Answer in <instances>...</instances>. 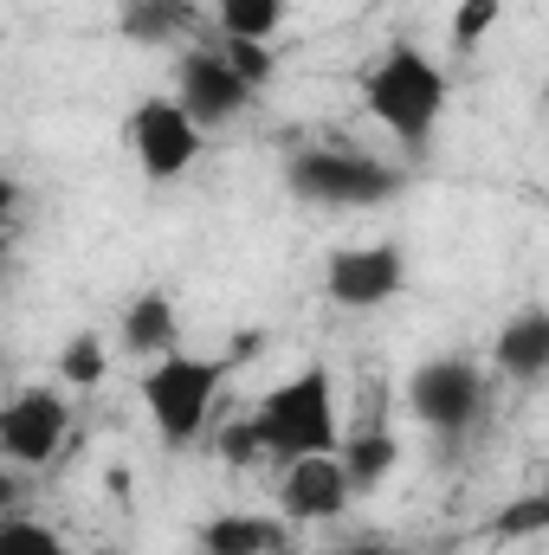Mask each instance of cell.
I'll list each match as a JSON object with an SVG mask.
<instances>
[{
    "mask_svg": "<svg viewBox=\"0 0 549 555\" xmlns=\"http://www.w3.org/2000/svg\"><path fill=\"white\" fill-rule=\"evenodd\" d=\"M362 104H369V117L401 142V149L420 155L433 142L439 111H446V72L420 46H388L369 65V78H362Z\"/></svg>",
    "mask_w": 549,
    "mask_h": 555,
    "instance_id": "6da1fadb",
    "label": "cell"
},
{
    "mask_svg": "<svg viewBox=\"0 0 549 555\" xmlns=\"http://www.w3.org/2000/svg\"><path fill=\"white\" fill-rule=\"evenodd\" d=\"M227 375H233L227 356H188V349H168V356H155L142 369L137 395H142V408H149V420H155V433H162L168 452H181V446H194L207 433Z\"/></svg>",
    "mask_w": 549,
    "mask_h": 555,
    "instance_id": "7a4b0ae2",
    "label": "cell"
},
{
    "mask_svg": "<svg viewBox=\"0 0 549 555\" xmlns=\"http://www.w3.org/2000/svg\"><path fill=\"white\" fill-rule=\"evenodd\" d=\"M259 446L272 452V459H310V452H336V439H343V420H336V382H330V369L323 362H310L304 375H291V382H278L272 395L259 401Z\"/></svg>",
    "mask_w": 549,
    "mask_h": 555,
    "instance_id": "3957f363",
    "label": "cell"
},
{
    "mask_svg": "<svg viewBox=\"0 0 549 555\" xmlns=\"http://www.w3.org/2000/svg\"><path fill=\"white\" fill-rule=\"evenodd\" d=\"M284 188L297 201H317V207H343V214H362V207H382L401 194V175L375 155H356V149H304L284 162Z\"/></svg>",
    "mask_w": 549,
    "mask_h": 555,
    "instance_id": "277c9868",
    "label": "cell"
},
{
    "mask_svg": "<svg viewBox=\"0 0 549 555\" xmlns=\"http://www.w3.org/2000/svg\"><path fill=\"white\" fill-rule=\"evenodd\" d=\"M485 395H491V382L465 356H433V362H420L408 375V408L433 433H465L472 420L485 414Z\"/></svg>",
    "mask_w": 549,
    "mask_h": 555,
    "instance_id": "5b68a950",
    "label": "cell"
},
{
    "mask_svg": "<svg viewBox=\"0 0 549 555\" xmlns=\"http://www.w3.org/2000/svg\"><path fill=\"white\" fill-rule=\"evenodd\" d=\"M72 433V408L59 388H26L0 408V459L13 465H52Z\"/></svg>",
    "mask_w": 549,
    "mask_h": 555,
    "instance_id": "8992f818",
    "label": "cell"
},
{
    "mask_svg": "<svg viewBox=\"0 0 549 555\" xmlns=\"http://www.w3.org/2000/svg\"><path fill=\"white\" fill-rule=\"evenodd\" d=\"M175 104H181V117L207 137V130H220L227 117H240V111L253 104V91L227 72V59H220V52L188 46V52H181V65H175Z\"/></svg>",
    "mask_w": 549,
    "mask_h": 555,
    "instance_id": "52a82bcc",
    "label": "cell"
},
{
    "mask_svg": "<svg viewBox=\"0 0 549 555\" xmlns=\"http://www.w3.org/2000/svg\"><path fill=\"white\" fill-rule=\"evenodd\" d=\"M401 284H408V253L388 240L382 246H343L323 272L330 304H343V310H382L401 297Z\"/></svg>",
    "mask_w": 549,
    "mask_h": 555,
    "instance_id": "ba28073f",
    "label": "cell"
},
{
    "mask_svg": "<svg viewBox=\"0 0 549 555\" xmlns=\"http://www.w3.org/2000/svg\"><path fill=\"white\" fill-rule=\"evenodd\" d=\"M130 149H137L149 181H175V175H188L201 162V130L181 117L175 98H142L130 111Z\"/></svg>",
    "mask_w": 549,
    "mask_h": 555,
    "instance_id": "9c48e42d",
    "label": "cell"
},
{
    "mask_svg": "<svg viewBox=\"0 0 549 555\" xmlns=\"http://www.w3.org/2000/svg\"><path fill=\"white\" fill-rule=\"evenodd\" d=\"M349 478L336 465V452H310V459H284V478H278V511L284 524H330L349 511Z\"/></svg>",
    "mask_w": 549,
    "mask_h": 555,
    "instance_id": "30bf717a",
    "label": "cell"
},
{
    "mask_svg": "<svg viewBox=\"0 0 549 555\" xmlns=\"http://www.w3.org/2000/svg\"><path fill=\"white\" fill-rule=\"evenodd\" d=\"M291 543V524L266 511H220L201 524V555H278Z\"/></svg>",
    "mask_w": 549,
    "mask_h": 555,
    "instance_id": "8fae6325",
    "label": "cell"
},
{
    "mask_svg": "<svg viewBox=\"0 0 549 555\" xmlns=\"http://www.w3.org/2000/svg\"><path fill=\"white\" fill-rule=\"evenodd\" d=\"M336 465H343L349 491H375V485L401 465V439H395V426H382V420L343 426V439H336Z\"/></svg>",
    "mask_w": 549,
    "mask_h": 555,
    "instance_id": "7c38bea8",
    "label": "cell"
},
{
    "mask_svg": "<svg viewBox=\"0 0 549 555\" xmlns=\"http://www.w3.org/2000/svg\"><path fill=\"white\" fill-rule=\"evenodd\" d=\"M498 375H511V382L549 375V310H518L498 330Z\"/></svg>",
    "mask_w": 549,
    "mask_h": 555,
    "instance_id": "4fadbf2b",
    "label": "cell"
},
{
    "mask_svg": "<svg viewBox=\"0 0 549 555\" xmlns=\"http://www.w3.org/2000/svg\"><path fill=\"white\" fill-rule=\"evenodd\" d=\"M124 349L130 356H168L175 349V336H181V323H175V297L168 291H142V297H130V310H124Z\"/></svg>",
    "mask_w": 549,
    "mask_h": 555,
    "instance_id": "5bb4252c",
    "label": "cell"
},
{
    "mask_svg": "<svg viewBox=\"0 0 549 555\" xmlns=\"http://www.w3.org/2000/svg\"><path fill=\"white\" fill-rule=\"evenodd\" d=\"M104 375H111V349L98 343V330H78L59 349V382L78 388V395H91V388H104Z\"/></svg>",
    "mask_w": 549,
    "mask_h": 555,
    "instance_id": "9a60e30c",
    "label": "cell"
},
{
    "mask_svg": "<svg viewBox=\"0 0 549 555\" xmlns=\"http://www.w3.org/2000/svg\"><path fill=\"white\" fill-rule=\"evenodd\" d=\"M214 20L227 39H259L272 46L278 20H284V0H214Z\"/></svg>",
    "mask_w": 549,
    "mask_h": 555,
    "instance_id": "2e32d148",
    "label": "cell"
},
{
    "mask_svg": "<svg viewBox=\"0 0 549 555\" xmlns=\"http://www.w3.org/2000/svg\"><path fill=\"white\" fill-rule=\"evenodd\" d=\"M549 530V491H524V498H511L498 517H491V537L498 543H531V537H544Z\"/></svg>",
    "mask_w": 549,
    "mask_h": 555,
    "instance_id": "e0dca14e",
    "label": "cell"
},
{
    "mask_svg": "<svg viewBox=\"0 0 549 555\" xmlns=\"http://www.w3.org/2000/svg\"><path fill=\"white\" fill-rule=\"evenodd\" d=\"M0 555H72V550H65V537H59L52 524L7 511V517H0Z\"/></svg>",
    "mask_w": 549,
    "mask_h": 555,
    "instance_id": "ac0fdd59",
    "label": "cell"
},
{
    "mask_svg": "<svg viewBox=\"0 0 549 555\" xmlns=\"http://www.w3.org/2000/svg\"><path fill=\"white\" fill-rule=\"evenodd\" d=\"M220 59H227V72H233L246 91H266V85H272V72H278L272 46H259V39H227V46H220Z\"/></svg>",
    "mask_w": 549,
    "mask_h": 555,
    "instance_id": "d6986e66",
    "label": "cell"
},
{
    "mask_svg": "<svg viewBox=\"0 0 549 555\" xmlns=\"http://www.w3.org/2000/svg\"><path fill=\"white\" fill-rule=\"evenodd\" d=\"M498 20H505V0H459L452 7V52H478Z\"/></svg>",
    "mask_w": 549,
    "mask_h": 555,
    "instance_id": "ffe728a7",
    "label": "cell"
},
{
    "mask_svg": "<svg viewBox=\"0 0 549 555\" xmlns=\"http://www.w3.org/2000/svg\"><path fill=\"white\" fill-rule=\"evenodd\" d=\"M220 459H227V465H259V459H266L259 426H253V420H227V426H220Z\"/></svg>",
    "mask_w": 549,
    "mask_h": 555,
    "instance_id": "44dd1931",
    "label": "cell"
},
{
    "mask_svg": "<svg viewBox=\"0 0 549 555\" xmlns=\"http://www.w3.org/2000/svg\"><path fill=\"white\" fill-rule=\"evenodd\" d=\"M259 349H266V336H259V330H246V336H233V343H227V369H240V362H253Z\"/></svg>",
    "mask_w": 549,
    "mask_h": 555,
    "instance_id": "7402d4cb",
    "label": "cell"
},
{
    "mask_svg": "<svg viewBox=\"0 0 549 555\" xmlns=\"http://www.w3.org/2000/svg\"><path fill=\"white\" fill-rule=\"evenodd\" d=\"M20 491H26V485H20L13 472H0V517H7V511H20Z\"/></svg>",
    "mask_w": 549,
    "mask_h": 555,
    "instance_id": "603a6c76",
    "label": "cell"
},
{
    "mask_svg": "<svg viewBox=\"0 0 549 555\" xmlns=\"http://www.w3.org/2000/svg\"><path fill=\"white\" fill-rule=\"evenodd\" d=\"M104 485H111V498H117V504L130 498V472H124V465H111V472H104Z\"/></svg>",
    "mask_w": 549,
    "mask_h": 555,
    "instance_id": "cb8c5ba5",
    "label": "cell"
},
{
    "mask_svg": "<svg viewBox=\"0 0 549 555\" xmlns=\"http://www.w3.org/2000/svg\"><path fill=\"white\" fill-rule=\"evenodd\" d=\"M13 207H20V188H13V181H7V175H0V220H7V214H13Z\"/></svg>",
    "mask_w": 549,
    "mask_h": 555,
    "instance_id": "d4e9b609",
    "label": "cell"
},
{
    "mask_svg": "<svg viewBox=\"0 0 549 555\" xmlns=\"http://www.w3.org/2000/svg\"><path fill=\"white\" fill-rule=\"evenodd\" d=\"M343 555H401V550H343Z\"/></svg>",
    "mask_w": 549,
    "mask_h": 555,
    "instance_id": "484cf974",
    "label": "cell"
},
{
    "mask_svg": "<svg viewBox=\"0 0 549 555\" xmlns=\"http://www.w3.org/2000/svg\"><path fill=\"white\" fill-rule=\"evenodd\" d=\"M0 382H7V356H0Z\"/></svg>",
    "mask_w": 549,
    "mask_h": 555,
    "instance_id": "4316f807",
    "label": "cell"
},
{
    "mask_svg": "<svg viewBox=\"0 0 549 555\" xmlns=\"http://www.w3.org/2000/svg\"><path fill=\"white\" fill-rule=\"evenodd\" d=\"M98 555H117V550H98Z\"/></svg>",
    "mask_w": 549,
    "mask_h": 555,
    "instance_id": "83f0119b",
    "label": "cell"
}]
</instances>
